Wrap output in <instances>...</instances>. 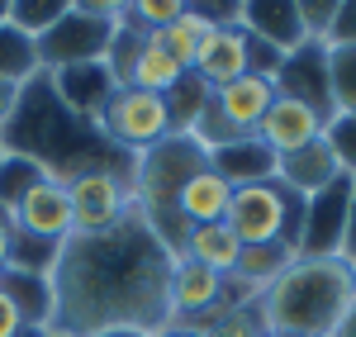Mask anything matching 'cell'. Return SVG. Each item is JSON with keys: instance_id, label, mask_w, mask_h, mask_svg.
<instances>
[{"instance_id": "cell-23", "label": "cell", "mask_w": 356, "mask_h": 337, "mask_svg": "<svg viewBox=\"0 0 356 337\" xmlns=\"http://www.w3.org/2000/svg\"><path fill=\"white\" fill-rule=\"evenodd\" d=\"M48 171L38 167L33 157H24V152H5L0 157V214H15V204L43 181Z\"/></svg>"}, {"instance_id": "cell-9", "label": "cell", "mask_w": 356, "mask_h": 337, "mask_svg": "<svg viewBox=\"0 0 356 337\" xmlns=\"http://www.w3.org/2000/svg\"><path fill=\"white\" fill-rule=\"evenodd\" d=\"M275 95H290L309 110L332 119V90H328V43H300L295 53L280 57L275 67Z\"/></svg>"}, {"instance_id": "cell-10", "label": "cell", "mask_w": 356, "mask_h": 337, "mask_svg": "<svg viewBox=\"0 0 356 337\" xmlns=\"http://www.w3.org/2000/svg\"><path fill=\"white\" fill-rule=\"evenodd\" d=\"M10 224H15V233L38 238V243H67V238H72V195H67V181L43 176V181L15 204Z\"/></svg>"}, {"instance_id": "cell-2", "label": "cell", "mask_w": 356, "mask_h": 337, "mask_svg": "<svg viewBox=\"0 0 356 337\" xmlns=\"http://www.w3.org/2000/svg\"><path fill=\"white\" fill-rule=\"evenodd\" d=\"M356 304V266L342 256H295L257 299L261 333L275 337H332L342 313Z\"/></svg>"}, {"instance_id": "cell-3", "label": "cell", "mask_w": 356, "mask_h": 337, "mask_svg": "<svg viewBox=\"0 0 356 337\" xmlns=\"http://www.w3.org/2000/svg\"><path fill=\"white\" fill-rule=\"evenodd\" d=\"M114 28H119V5L72 0L67 15L38 38L43 72H62V67H76V62H105V53L114 43Z\"/></svg>"}, {"instance_id": "cell-34", "label": "cell", "mask_w": 356, "mask_h": 337, "mask_svg": "<svg viewBox=\"0 0 356 337\" xmlns=\"http://www.w3.org/2000/svg\"><path fill=\"white\" fill-rule=\"evenodd\" d=\"M332 337H356V304H352L347 313H342V323L332 328Z\"/></svg>"}, {"instance_id": "cell-35", "label": "cell", "mask_w": 356, "mask_h": 337, "mask_svg": "<svg viewBox=\"0 0 356 337\" xmlns=\"http://www.w3.org/2000/svg\"><path fill=\"white\" fill-rule=\"evenodd\" d=\"M90 337H152V333H138V328H105V333H90Z\"/></svg>"}, {"instance_id": "cell-14", "label": "cell", "mask_w": 356, "mask_h": 337, "mask_svg": "<svg viewBox=\"0 0 356 337\" xmlns=\"http://www.w3.org/2000/svg\"><path fill=\"white\" fill-rule=\"evenodd\" d=\"M238 24H243L247 38H257L261 48H271L280 57L295 53L300 43H309L295 0H280V5H238Z\"/></svg>"}, {"instance_id": "cell-17", "label": "cell", "mask_w": 356, "mask_h": 337, "mask_svg": "<svg viewBox=\"0 0 356 337\" xmlns=\"http://www.w3.org/2000/svg\"><path fill=\"white\" fill-rule=\"evenodd\" d=\"M209 167L219 171L233 190L257 186V181H275V157L257 142V133H252V138H233V142H223V147H214V152H209Z\"/></svg>"}, {"instance_id": "cell-12", "label": "cell", "mask_w": 356, "mask_h": 337, "mask_svg": "<svg viewBox=\"0 0 356 337\" xmlns=\"http://www.w3.org/2000/svg\"><path fill=\"white\" fill-rule=\"evenodd\" d=\"M43 76H48V90L57 95V105L67 114H76V119H86V124H95V114L105 110V100L119 90L105 62H76V67L43 72Z\"/></svg>"}, {"instance_id": "cell-40", "label": "cell", "mask_w": 356, "mask_h": 337, "mask_svg": "<svg viewBox=\"0 0 356 337\" xmlns=\"http://www.w3.org/2000/svg\"><path fill=\"white\" fill-rule=\"evenodd\" d=\"M53 337H57V333H53Z\"/></svg>"}, {"instance_id": "cell-27", "label": "cell", "mask_w": 356, "mask_h": 337, "mask_svg": "<svg viewBox=\"0 0 356 337\" xmlns=\"http://www.w3.org/2000/svg\"><path fill=\"white\" fill-rule=\"evenodd\" d=\"M323 142H328L332 162L342 167V176L356 181V114H332L323 124Z\"/></svg>"}, {"instance_id": "cell-29", "label": "cell", "mask_w": 356, "mask_h": 337, "mask_svg": "<svg viewBox=\"0 0 356 337\" xmlns=\"http://www.w3.org/2000/svg\"><path fill=\"white\" fill-rule=\"evenodd\" d=\"M337 256L347 266H356V181H352V199H347V224H342V247H337Z\"/></svg>"}, {"instance_id": "cell-32", "label": "cell", "mask_w": 356, "mask_h": 337, "mask_svg": "<svg viewBox=\"0 0 356 337\" xmlns=\"http://www.w3.org/2000/svg\"><path fill=\"white\" fill-rule=\"evenodd\" d=\"M19 90H24V85H10V81H0V133H5L10 114H15V105H19Z\"/></svg>"}, {"instance_id": "cell-22", "label": "cell", "mask_w": 356, "mask_h": 337, "mask_svg": "<svg viewBox=\"0 0 356 337\" xmlns=\"http://www.w3.org/2000/svg\"><path fill=\"white\" fill-rule=\"evenodd\" d=\"M33 76H43V62H38V43L29 38V33H19V28L0 24V81L10 85H29Z\"/></svg>"}, {"instance_id": "cell-37", "label": "cell", "mask_w": 356, "mask_h": 337, "mask_svg": "<svg viewBox=\"0 0 356 337\" xmlns=\"http://www.w3.org/2000/svg\"><path fill=\"white\" fill-rule=\"evenodd\" d=\"M5 10H10V0H0V24H5Z\"/></svg>"}, {"instance_id": "cell-18", "label": "cell", "mask_w": 356, "mask_h": 337, "mask_svg": "<svg viewBox=\"0 0 356 337\" xmlns=\"http://www.w3.org/2000/svg\"><path fill=\"white\" fill-rule=\"evenodd\" d=\"M0 290L10 295V304L19 309V318H24L29 328H48L53 333V276L5 266L0 271Z\"/></svg>"}, {"instance_id": "cell-7", "label": "cell", "mask_w": 356, "mask_h": 337, "mask_svg": "<svg viewBox=\"0 0 356 337\" xmlns=\"http://www.w3.org/2000/svg\"><path fill=\"white\" fill-rule=\"evenodd\" d=\"M166 304H171V323H191L204 328L209 318H219L228 304V281L204 271L191 256H176L171 261V281H166Z\"/></svg>"}, {"instance_id": "cell-26", "label": "cell", "mask_w": 356, "mask_h": 337, "mask_svg": "<svg viewBox=\"0 0 356 337\" xmlns=\"http://www.w3.org/2000/svg\"><path fill=\"white\" fill-rule=\"evenodd\" d=\"M67 5L72 0H10V10H5V19L19 28V33H29L33 43L48 33V28L67 15Z\"/></svg>"}, {"instance_id": "cell-5", "label": "cell", "mask_w": 356, "mask_h": 337, "mask_svg": "<svg viewBox=\"0 0 356 337\" xmlns=\"http://www.w3.org/2000/svg\"><path fill=\"white\" fill-rule=\"evenodd\" d=\"M95 133L105 147H119V152H147L152 142H162L171 133V114H166V95H147V90H134V85H119L105 110L95 114Z\"/></svg>"}, {"instance_id": "cell-1", "label": "cell", "mask_w": 356, "mask_h": 337, "mask_svg": "<svg viewBox=\"0 0 356 337\" xmlns=\"http://www.w3.org/2000/svg\"><path fill=\"white\" fill-rule=\"evenodd\" d=\"M176 256L157 233L129 214L110 233H72L53 261V333L90 337L105 328L162 333L171 323L166 281Z\"/></svg>"}, {"instance_id": "cell-15", "label": "cell", "mask_w": 356, "mask_h": 337, "mask_svg": "<svg viewBox=\"0 0 356 337\" xmlns=\"http://www.w3.org/2000/svg\"><path fill=\"white\" fill-rule=\"evenodd\" d=\"M275 181L290 190V195L300 199H314L318 190H328L332 181H342V167L332 162L328 142H309L300 152H290V157H275Z\"/></svg>"}, {"instance_id": "cell-6", "label": "cell", "mask_w": 356, "mask_h": 337, "mask_svg": "<svg viewBox=\"0 0 356 337\" xmlns=\"http://www.w3.org/2000/svg\"><path fill=\"white\" fill-rule=\"evenodd\" d=\"M67 195H72V233H110L134 214V190H129V171L110 167H86L67 176Z\"/></svg>"}, {"instance_id": "cell-24", "label": "cell", "mask_w": 356, "mask_h": 337, "mask_svg": "<svg viewBox=\"0 0 356 337\" xmlns=\"http://www.w3.org/2000/svg\"><path fill=\"white\" fill-rule=\"evenodd\" d=\"M332 114H356V43H328Z\"/></svg>"}, {"instance_id": "cell-11", "label": "cell", "mask_w": 356, "mask_h": 337, "mask_svg": "<svg viewBox=\"0 0 356 337\" xmlns=\"http://www.w3.org/2000/svg\"><path fill=\"white\" fill-rule=\"evenodd\" d=\"M323 114L300 105V100H290V95H275L271 110L261 114V124H257V142L271 152V157H290V152H300L309 142L323 138Z\"/></svg>"}, {"instance_id": "cell-33", "label": "cell", "mask_w": 356, "mask_h": 337, "mask_svg": "<svg viewBox=\"0 0 356 337\" xmlns=\"http://www.w3.org/2000/svg\"><path fill=\"white\" fill-rule=\"evenodd\" d=\"M10 243H15V224H10V214H0V271L10 266Z\"/></svg>"}, {"instance_id": "cell-31", "label": "cell", "mask_w": 356, "mask_h": 337, "mask_svg": "<svg viewBox=\"0 0 356 337\" xmlns=\"http://www.w3.org/2000/svg\"><path fill=\"white\" fill-rule=\"evenodd\" d=\"M24 328H29V323H24V318H19V309L10 304V295L0 290V337H19V333H24Z\"/></svg>"}, {"instance_id": "cell-38", "label": "cell", "mask_w": 356, "mask_h": 337, "mask_svg": "<svg viewBox=\"0 0 356 337\" xmlns=\"http://www.w3.org/2000/svg\"><path fill=\"white\" fill-rule=\"evenodd\" d=\"M0 157H5V142H0Z\"/></svg>"}, {"instance_id": "cell-21", "label": "cell", "mask_w": 356, "mask_h": 337, "mask_svg": "<svg viewBox=\"0 0 356 337\" xmlns=\"http://www.w3.org/2000/svg\"><path fill=\"white\" fill-rule=\"evenodd\" d=\"M181 256H191V261H200L204 271H214V276L228 281V276L238 271V261H243V243L233 238L228 224H204V228H191Z\"/></svg>"}, {"instance_id": "cell-39", "label": "cell", "mask_w": 356, "mask_h": 337, "mask_svg": "<svg viewBox=\"0 0 356 337\" xmlns=\"http://www.w3.org/2000/svg\"><path fill=\"white\" fill-rule=\"evenodd\" d=\"M261 337H275V333H261Z\"/></svg>"}, {"instance_id": "cell-36", "label": "cell", "mask_w": 356, "mask_h": 337, "mask_svg": "<svg viewBox=\"0 0 356 337\" xmlns=\"http://www.w3.org/2000/svg\"><path fill=\"white\" fill-rule=\"evenodd\" d=\"M19 337H53V333H48V328H24Z\"/></svg>"}, {"instance_id": "cell-30", "label": "cell", "mask_w": 356, "mask_h": 337, "mask_svg": "<svg viewBox=\"0 0 356 337\" xmlns=\"http://www.w3.org/2000/svg\"><path fill=\"white\" fill-rule=\"evenodd\" d=\"M328 43H356V5H337V19H332Z\"/></svg>"}, {"instance_id": "cell-4", "label": "cell", "mask_w": 356, "mask_h": 337, "mask_svg": "<svg viewBox=\"0 0 356 337\" xmlns=\"http://www.w3.org/2000/svg\"><path fill=\"white\" fill-rule=\"evenodd\" d=\"M300 209H304V199L290 195L280 181H257V186L233 190V204H228L223 224L233 228V238L243 247H266V243H290L295 247Z\"/></svg>"}, {"instance_id": "cell-13", "label": "cell", "mask_w": 356, "mask_h": 337, "mask_svg": "<svg viewBox=\"0 0 356 337\" xmlns=\"http://www.w3.org/2000/svg\"><path fill=\"white\" fill-rule=\"evenodd\" d=\"M191 72L209 85V90H219V85L247 76V72H252V38L243 33V24L233 19V24L214 28V33L204 38V48H200V57H195Z\"/></svg>"}, {"instance_id": "cell-28", "label": "cell", "mask_w": 356, "mask_h": 337, "mask_svg": "<svg viewBox=\"0 0 356 337\" xmlns=\"http://www.w3.org/2000/svg\"><path fill=\"white\" fill-rule=\"evenodd\" d=\"M204 337H261V323H257L252 304H243V309H223L219 318H209Z\"/></svg>"}, {"instance_id": "cell-16", "label": "cell", "mask_w": 356, "mask_h": 337, "mask_svg": "<svg viewBox=\"0 0 356 337\" xmlns=\"http://www.w3.org/2000/svg\"><path fill=\"white\" fill-rule=\"evenodd\" d=\"M228 204H233V186H228L214 167H204L181 186L176 214H181L186 228H204V224H223V219H228Z\"/></svg>"}, {"instance_id": "cell-20", "label": "cell", "mask_w": 356, "mask_h": 337, "mask_svg": "<svg viewBox=\"0 0 356 337\" xmlns=\"http://www.w3.org/2000/svg\"><path fill=\"white\" fill-rule=\"evenodd\" d=\"M181 81H186V67L157 43V33H147V38L138 43V57H134V67H129V81L124 85L147 90V95H171Z\"/></svg>"}, {"instance_id": "cell-19", "label": "cell", "mask_w": 356, "mask_h": 337, "mask_svg": "<svg viewBox=\"0 0 356 337\" xmlns=\"http://www.w3.org/2000/svg\"><path fill=\"white\" fill-rule=\"evenodd\" d=\"M219 24H223V19L209 10V5H186V10H181V15H176V19L157 33V43H162L166 53H171L181 67H186V72H191L195 57H200V48H204V38H209Z\"/></svg>"}, {"instance_id": "cell-8", "label": "cell", "mask_w": 356, "mask_h": 337, "mask_svg": "<svg viewBox=\"0 0 356 337\" xmlns=\"http://www.w3.org/2000/svg\"><path fill=\"white\" fill-rule=\"evenodd\" d=\"M347 199H352V176H342V181H332L328 190H318L314 199H304L295 252L300 256H337L342 224H347Z\"/></svg>"}, {"instance_id": "cell-25", "label": "cell", "mask_w": 356, "mask_h": 337, "mask_svg": "<svg viewBox=\"0 0 356 337\" xmlns=\"http://www.w3.org/2000/svg\"><path fill=\"white\" fill-rule=\"evenodd\" d=\"M209 85L200 81L195 72H186V81L176 85L171 95H166V114H171V133H191L195 129V119L204 114V105H209Z\"/></svg>"}]
</instances>
